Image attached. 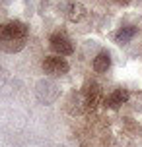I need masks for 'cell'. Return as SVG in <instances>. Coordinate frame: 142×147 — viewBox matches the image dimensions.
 <instances>
[{"label": "cell", "mask_w": 142, "mask_h": 147, "mask_svg": "<svg viewBox=\"0 0 142 147\" xmlns=\"http://www.w3.org/2000/svg\"><path fill=\"white\" fill-rule=\"evenodd\" d=\"M27 41V25L22 22L0 23V51L18 52L25 47Z\"/></svg>", "instance_id": "6da1fadb"}, {"label": "cell", "mask_w": 142, "mask_h": 147, "mask_svg": "<svg viewBox=\"0 0 142 147\" xmlns=\"http://www.w3.org/2000/svg\"><path fill=\"white\" fill-rule=\"evenodd\" d=\"M49 43H51V49L59 56H68V54H72L74 52V47L70 43V39H68L64 33H53L51 39H49Z\"/></svg>", "instance_id": "7a4b0ae2"}, {"label": "cell", "mask_w": 142, "mask_h": 147, "mask_svg": "<svg viewBox=\"0 0 142 147\" xmlns=\"http://www.w3.org/2000/svg\"><path fill=\"white\" fill-rule=\"evenodd\" d=\"M70 70L68 62L62 56H47L43 60V72L45 74H51V76H62Z\"/></svg>", "instance_id": "3957f363"}, {"label": "cell", "mask_w": 142, "mask_h": 147, "mask_svg": "<svg viewBox=\"0 0 142 147\" xmlns=\"http://www.w3.org/2000/svg\"><path fill=\"white\" fill-rule=\"evenodd\" d=\"M99 101H101V87H99V83L91 81L84 89V105L88 110H94L99 105Z\"/></svg>", "instance_id": "277c9868"}, {"label": "cell", "mask_w": 142, "mask_h": 147, "mask_svg": "<svg viewBox=\"0 0 142 147\" xmlns=\"http://www.w3.org/2000/svg\"><path fill=\"white\" fill-rule=\"evenodd\" d=\"M128 101V91L127 89H115L113 93H109V95L103 99V105L107 107V109H119L123 103H127Z\"/></svg>", "instance_id": "5b68a950"}, {"label": "cell", "mask_w": 142, "mask_h": 147, "mask_svg": "<svg viewBox=\"0 0 142 147\" xmlns=\"http://www.w3.org/2000/svg\"><path fill=\"white\" fill-rule=\"evenodd\" d=\"M66 18L70 22H82L86 18V8L80 2H70L66 6Z\"/></svg>", "instance_id": "8992f818"}, {"label": "cell", "mask_w": 142, "mask_h": 147, "mask_svg": "<svg viewBox=\"0 0 142 147\" xmlns=\"http://www.w3.org/2000/svg\"><path fill=\"white\" fill-rule=\"evenodd\" d=\"M109 66H111V54L107 51H101L96 58H94V70H96L97 74H103V72L109 70Z\"/></svg>", "instance_id": "52a82bcc"}, {"label": "cell", "mask_w": 142, "mask_h": 147, "mask_svg": "<svg viewBox=\"0 0 142 147\" xmlns=\"http://www.w3.org/2000/svg\"><path fill=\"white\" fill-rule=\"evenodd\" d=\"M134 35H136V27H123V29H119L117 33H115V41H117L119 45H125Z\"/></svg>", "instance_id": "ba28073f"}]
</instances>
